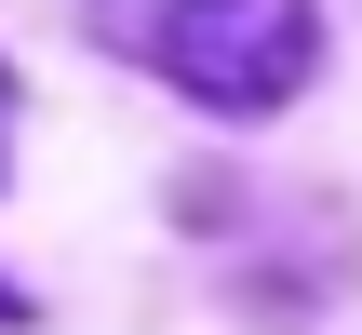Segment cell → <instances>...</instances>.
<instances>
[{
    "instance_id": "obj_3",
    "label": "cell",
    "mask_w": 362,
    "mask_h": 335,
    "mask_svg": "<svg viewBox=\"0 0 362 335\" xmlns=\"http://www.w3.org/2000/svg\"><path fill=\"white\" fill-rule=\"evenodd\" d=\"M0 322H13V295H0Z\"/></svg>"
},
{
    "instance_id": "obj_1",
    "label": "cell",
    "mask_w": 362,
    "mask_h": 335,
    "mask_svg": "<svg viewBox=\"0 0 362 335\" xmlns=\"http://www.w3.org/2000/svg\"><path fill=\"white\" fill-rule=\"evenodd\" d=\"M121 40L202 107H282L322 54L309 0H121Z\"/></svg>"
},
{
    "instance_id": "obj_2",
    "label": "cell",
    "mask_w": 362,
    "mask_h": 335,
    "mask_svg": "<svg viewBox=\"0 0 362 335\" xmlns=\"http://www.w3.org/2000/svg\"><path fill=\"white\" fill-rule=\"evenodd\" d=\"M0 148H13V81H0Z\"/></svg>"
}]
</instances>
